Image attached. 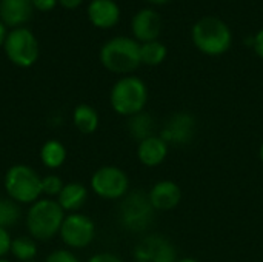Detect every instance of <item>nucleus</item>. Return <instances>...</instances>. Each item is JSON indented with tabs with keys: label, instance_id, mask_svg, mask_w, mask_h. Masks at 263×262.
Returning a JSON list of instances; mask_svg holds the SVG:
<instances>
[{
	"label": "nucleus",
	"instance_id": "nucleus-24",
	"mask_svg": "<svg viewBox=\"0 0 263 262\" xmlns=\"http://www.w3.org/2000/svg\"><path fill=\"white\" fill-rule=\"evenodd\" d=\"M65 182L59 174L49 173L46 176H42V195L43 198H51L55 199L59 193L62 191Z\"/></svg>",
	"mask_w": 263,
	"mask_h": 262
},
{
	"label": "nucleus",
	"instance_id": "nucleus-35",
	"mask_svg": "<svg viewBox=\"0 0 263 262\" xmlns=\"http://www.w3.org/2000/svg\"><path fill=\"white\" fill-rule=\"evenodd\" d=\"M0 262H11L8 258H0Z\"/></svg>",
	"mask_w": 263,
	"mask_h": 262
},
{
	"label": "nucleus",
	"instance_id": "nucleus-19",
	"mask_svg": "<svg viewBox=\"0 0 263 262\" xmlns=\"http://www.w3.org/2000/svg\"><path fill=\"white\" fill-rule=\"evenodd\" d=\"M66 147L57 141V139H49L46 141L39 153L40 162L43 164L45 168L48 170H59L60 167H63V164L66 162Z\"/></svg>",
	"mask_w": 263,
	"mask_h": 262
},
{
	"label": "nucleus",
	"instance_id": "nucleus-22",
	"mask_svg": "<svg viewBox=\"0 0 263 262\" xmlns=\"http://www.w3.org/2000/svg\"><path fill=\"white\" fill-rule=\"evenodd\" d=\"M14 259L18 262L34 261L37 256V241H34L31 236H17L12 238L11 242V252Z\"/></svg>",
	"mask_w": 263,
	"mask_h": 262
},
{
	"label": "nucleus",
	"instance_id": "nucleus-17",
	"mask_svg": "<svg viewBox=\"0 0 263 262\" xmlns=\"http://www.w3.org/2000/svg\"><path fill=\"white\" fill-rule=\"evenodd\" d=\"M88 187L82 182H66L55 198L59 205L63 208L65 213H76L80 212L82 207L88 201Z\"/></svg>",
	"mask_w": 263,
	"mask_h": 262
},
{
	"label": "nucleus",
	"instance_id": "nucleus-4",
	"mask_svg": "<svg viewBox=\"0 0 263 262\" xmlns=\"http://www.w3.org/2000/svg\"><path fill=\"white\" fill-rule=\"evenodd\" d=\"M148 103V86L146 83L134 76H122L109 91V105L112 111L123 117H131L137 113L145 111Z\"/></svg>",
	"mask_w": 263,
	"mask_h": 262
},
{
	"label": "nucleus",
	"instance_id": "nucleus-9",
	"mask_svg": "<svg viewBox=\"0 0 263 262\" xmlns=\"http://www.w3.org/2000/svg\"><path fill=\"white\" fill-rule=\"evenodd\" d=\"M97 235L96 222L85 213H66L59 238L69 250H82L89 247Z\"/></svg>",
	"mask_w": 263,
	"mask_h": 262
},
{
	"label": "nucleus",
	"instance_id": "nucleus-20",
	"mask_svg": "<svg viewBox=\"0 0 263 262\" xmlns=\"http://www.w3.org/2000/svg\"><path fill=\"white\" fill-rule=\"evenodd\" d=\"M129 136L139 144L151 136H154V128H156V120L148 111L137 113L131 117H128L126 124Z\"/></svg>",
	"mask_w": 263,
	"mask_h": 262
},
{
	"label": "nucleus",
	"instance_id": "nucleus-29",
	"mask_svg": "<svg viewBox=\"0 0 263 262\" xmlns=\"http://www.w3.org/2000/svg\"><path fill=\"white\" fill-rule=\"evenodd\" d=\"M253 48H254V53L263 60V28H260L253 37Z\"/></svg>",
	"mask_w": 263,
	"mask_h": 262
},
{
	"label": "nucleus",
	"instance_id": "nucleus-33",
	"mask_svg": "<svg viewBox=\"0 0 263 262\" xmlns=\"http://www.w3.org/2000/svg\"><path fill=\"white\" fill-rule=\"evenodd\" d=\"M177 262H200L199 259H196V258H180Z\"/></svg>",
	"mask_w": 263,
	"mask_h": 262
},
{
	"label": "nucleus",
	"instance_id": "nucleus-7",
	"mask_svg": "<svg viewBox=\"0 0 263 262\" xmlns=\"http://www.w3.org/2000/svg\"><path fill=\"white\" fill-rule=\"evenodd\" d=\"M91 191L105 201H120L129 193V176L116 165L97 168L89 179Z\"/></svg>",
	"mask_w": 263,
	"mask_h": 262
},
{
	"label": "nucleus",
	"instance_id": "nucleus-30",
	"mask_svg": "<svg viewBox=\"0 0 263 262\" xmlns=\"http://www.w3.org/2000/svg\"><path fill=\"white\" fill-rule=\"evenodd\" d=\"M59 3L65 9H76V8H79L83 3V0H59Z\"/></svg>",
	"mask_w": 263,
	"mask_h": 262
},
{
	"label": "nucleus",
	"instance_id": "nucleus-36",
	"mask_svg": "<svg viewBox=\"0 0 263 262\" xmlns=\"http://www.w3.org/2000/svg\"><path fill=\"white\" fill-rule=\"evenodd\" d=\"M28 262H35V261H28Z\"/></svg>",
	"mask_w": 263,
	"mask_h": 262
},
{
	"label": "nucleus",
	"instance_id": "nucleus-11",
	"mask_svg": "<svg viewBox=\"0 0 263 262\" xmlns=\"http://www.w3.org/2000/svg\"><path fill=\"white\" fill-rule=\"evenodd\" d=\"M197 133V120L190 111L173 113L160 130V137L170 147H185L190 145Z\"/></svg>",
	"mask_w": 263,
	"mask_h": 262
},
{
	"label": "nucleus",
	"instance_id": "nucleus-13",
	"mask_svg": "<svg viewBox=\"0 0 263 262\" xmlns=\"http://www.w3.org/2000/svg\"><path fill=\"white\" fill-rule=\"evenodd\" d=\"M148 198L156 212H171L182 201V190L177 182L163 179L156 182L148 191Z\"/></svg>",
	"mask_w": 263,
	"mask_h": 262
},
{
	"label": "nucleus",
	"instance_id": "nucleus-23",
	"mask_svg": "<svg viewBox=\"0 0 263 262\" xmlns=\"http://www.w3.org/2000/svg\"><path fill=\"white\" fill-rule=\"evenodd\" d=\"M22 205L9 199L8 196L0 198V227L9 230L22 221Z\"/></svg>",
	"mask_w": 263,
	"mask_h": 262
},
{
	"label": "nucleus",
	"instance_id": "nucleus-16",
	"mask_svg": "<svg viewBox=\"0 0 263 262\" xmlns=\"http://www.w3.org/2000/svg\"><path fill=\"white\" fill-rule=\"evenodd\" d=\"M32 0H0V22L5 26L20 28L32 15Z\"/></svg>",
	"mask_w": 263,
	"mask_h": 262
},
{
	"label": "nucleus",
	"instance_id": "nucleus-1",
	"mask_svg": "<svg viewBox=\"0 0 263 262\" xmlns=\"http://www.w3.org/2000/svg\"><path fill=\"white\" fill-rule=\"evenodd\" d=\"M65 216L66 213L55 199L40 198L31 204L25 213V227L28 236L40 242L57 238Z\"/></svg>",
	"mask_w": 263,
	"mask_h": 262
},
{
	"label": "nucleus",
	"instance_id": "nucleus-5",
	"mask_svg": "<svg viewBox=\"0 0 263 262\" xmlns=\"http://www.w3.org/2000/svg\"><path fill=\"white\" fill-rule=\"evenodd\" d=\"M3 188L6 196L18 205H31L42 195V176L26 164L11 165L3 176Z\"/></svg>",
	"mask_w": 263,
	"mask_h": 262
},
{
	"label": "nucleus",
	"instance_id": "nucleus-14",
	"mask_svg": "<svg viewBox=\"0 0 263 262\" xmlns=\"http://www.w3.org/2000/svg\"><path fill=\"white\" fill-rule=\"evenodd\" d=\"M137 159L142 165L148 168H156L162 165L170 153V145L160 136H151L137 144Z\"/></svg>",
	"mask_w": 263,
	"mask_h": 262
},
{
	"label": "nucleus",
	"instance_id": "nucleus-26",
	"mask_svg": "<svg viewBox=\"0 0 263 262\" xmlns=\"http://www.w3.org/2000/svg\"><path fill=\"white\" fill-rule=\"evenodd\" d=\"M11 242H12V238L9 235V230L0 227V258H6V255H9Z\"/></svg>",
	"mask_w": 263,
	"mask_h": 262
},
{
	"label": "nucleus",
	"instance_id": "nucleus-34",
	"mask_svg": "<svg viewBox=\"0 0 263 262\" xmlns=\"http://www.w3.org/2000/svg\"><path fill=\"white\" fill-rule=\"evenodd\" d=\"M259 159H260V162L263 164V142L260 144V147H259Z\"/></svg>",
	"mask_w": 263,
	"mask_h": 262
},
{
	"label": "nucleus",
	"instance_id": "nucleus-21",
	"mask_svg": "<svg viewBox=\"0 0 263 262\" xmlns=\"http://www.w3.org/2000/svg\"><path fill=\"white\" fill-rule=\"evenodd\" d=\"M168 56V49L165 43L160 40H153V42H145L140 43V60L142 65L146 66H159L165 62Z\"/></svg>",
	"mask_w": 263,
	"mask_h": 262
},
{
	"label": "nucleus",
	"instance_id": "nucleus-8",
	"mask_svg": "<svg viewBox=\"0 0 263 262\" xmlns=\"http://www.w3.org/2000/svg\"><path fill=\"white\" fill-rule=\"evenodd\" d=\"M3 49L8 60L18 68H29L39 59V42L34 32L25 26L8 32Z\"/></svg>",
	"mask_w": 263,
	"mask_h": 262
},
{
	"label": "nucleus",
	"instance_id": "nucleus-6",
	"mask_svg": "<svg viewBox=\"0 0 263 262\" xmlns=\"http://www.w3.org/2000/svg\"><path fill=\"white\" fill-rule=\"evenodd\" d=\"M156 210L149 202L148 193L142 190L129 191L120 199L117 219L119 224L131 233H143L154 222Z\"/></svg>",
	"mask_w": 263,
	"mask_h": 262
},
{
	"label": "nucleus",
	"instance_id": "nucleus-2",
	"mask_svg": "<svg viewBox=\"0 0 263 262\" xmlns=\"http://www.w3.org/2000/svg\"><path fill=\"white\" fill-rule=\"evenodd\" d=\"M191 40L205 56L217 57L225 54L233 45L231 28L217 15H203L193 25Z\"/></svg>",
	"mask_w": 263,
	"mask_h": 262
},
{
	"label": "nucleus",
	"instance_id": "nucleus-18",
	"mask_svg": "<svg viewBox=\"0 0 263 262\" xmlns=\"http://www.w3.org/2000/svg\"><path fill=\"white\" fill-rule=\"evenodd\" d=\"M100 124V116L99 111L88 105V103H80L74 108L72 111V125L74 128L82 133V134H92L97 131Z\"/></svg>",
	"mask_w": 263,
	"mask_h": 262
},
{
	"label": "nucleus",
	"instance_id": "nucleus-10",
	"mask_svg": "<svg viewBox=\"0 0 263 262\" xmlns=\"http://www.w3.org/2000/svg\"><path fill=\"white\" fill-rule=\"evenodd\" d=\"M136 262H177L179 253L176 246L163 235L153 233L143 236L133 250Z\"/></svg>",
	"mask_w": 263,
	"mask_h": 262
},
{
	"label": "nucleus",
	"instance_id": "nucleus-3",
	"mask_svg": "<svg viewBox=\"0 0 263 262\" xmlns=\"http://www.w3.org/2000/svg\"><path fill=\"white\" fill-rule=\"evenodd\" d=\"M99 59L103 68L109 73L129 76L142 65L140 43L134 37H112L102 45Z\"/></svg>",
	"mask_w": 263,
	"mask_h": 262
},
{
	"label": "nucleus",
	"instance_id": "nucleus-25",
	"mask_svg": "<svg viewBox=\"0 0 263 262\" xmlns=\"http://www.w3.org/2000/svg\"><path fill=\"white\" fill-rule=\"evenodd\" d=\"M43 262H82L79 259V256L69 250V249H55L51 253H48V256L45 258Z\"/></svg>",
	"mask_w": 263,
	"mask_h": 262
},
{
	"label": "nucleus",
	"instance_id": "nucleus-32",
	"mask_svg": "<svg viewBox=\"0 0 263 262\" xmlns=\"http://www.w3.org/2000/svg\"><path fill=\"white\" fill-rule=\"evenodd\" d=\"M148 3H151V5H156V6H159V5H166L168 2H171V0H146Z\"/></svg>",
	"mask_w": 263,
	"mask_h": 262
},
{
	"label": "nucleus",
	"instance_id": "nucleus-27",
	"mask_svg": "<svg viewBox=\"0 0 263 262\" xmlns=\"http://www.w3.org/2000/svg\"><path fill=\"white\" fill-rule=\"evenodd\" d=\"M86 262H125L120 256H117L116 253H109V252H100L92 255Z\"/></svg>",
	"mask_w": 263,
	"mask_h": 262
},
{
	"label": "nucleus",
	"instance_id": "nucleus-28",
	"mask_svg": "<svg viewBox=\"0 0 263 262\" xmlns=\"http://www.w3.org/2000/svg\"><path fill=\"white\" fill-rule=\"evenodd\" d=\"M59 3V0H32L34 9L46 12V11H52L55 8V5Z\"/></svg>",
	"mask_w": 263,
	"mask_h": 262
},
{
	"label": "nucleus",
	"instance_id": "nucleus-31",
	"mask_svg": "<svg viewBox=\"0 0 263 262\" xmlns=\"http://www.w3.org/2000/svg\"><path fill=\"white\" fill-rule=\"evenodd\" d=\"M6 36H8V31H6V26L0 22V48L5 45V40H6Z\"/></svg>",
	"mask_w": 263,
	"mask_h": 262
},
{
	"label": "nucleus",
	"instance_id": "nucleus-12",
	"mask_svg": "<svg viewBox=\"0 0 263 262\" xmlns=\"http://www.w3.org/2000/svg\"><path fill=\"white\" fill-rule=\"evenodd\" d=\"M162 26H163L162 17L153 8L139 9L131 19V31L139 43L159 40Z\"/></svg>",
	"mask_w": 263,
	"mask_h": 262
},
{
	"label": "nucleus",
	"instance_id": "nucleus-15",
	"mask_svg": "<svg viewBox=\"0 0 263 262\" xmlns=\"http://www.w3.org/2000/svg\"><path fill=\"white\" fill-rule=\"evenodd\" d=\"M89 22L100 29H109L120 20V6L114 0H91L88 5Z\"/></svg>",
	"mask_w": 263,
	"mask_h": 262
}]
</instances>
